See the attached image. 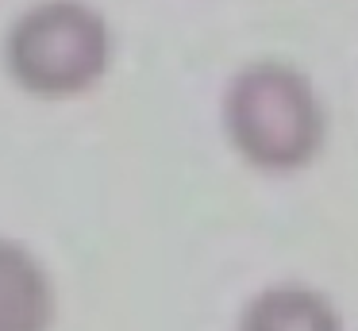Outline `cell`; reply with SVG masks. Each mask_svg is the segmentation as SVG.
Instances as JSON below:
<instances>
[{"label": "cell", "instance_id": "obj_1", "mask_svg": "<svg viewBox=\"0 0 358 331\" xmlns=\"http://www.w3.org/2000/svg\"><path fill=\"white\" fill-rule=\"evenodd\" d=\"M224 120L235 150L258 169L289 174L308 166L324 146V108L301 69L255 62L231 81Z\"/></svg>", "mask_w": 358, "mask_h": 331}, {"label": "cell", "instance_id": "obj_2", "mask_svg": "<svg viewBox=\"0 0 358 331\" xmlns=\"http://www.w3.org/2000/svg\"><path fill=\"white\" fill-rule=\"evenodd\" d=\"M108 23L81 0H39L4 38V62L16 85L47 100L93 89L108 69Z\"/></svg>", "mask_w": 358, "mask_h": 331}, {"label": "cell", "instance_id": "obj_3", "mask_svg": "<svg viewBox=\"0 0 358 331\" xmlns=\"http://www.w3.org/2000/svg\"><path fill=\"white\" fill-rule=\"evenodd\" d=\"M55 320V293L20 243L0 239V331H47Z\"/></svg>", "mask_w": 358, "mask_h": 331}, {"label": "cell", "instance_id": "obj_4", "mask_svg": "<svg viewBox=\"0 0 358 331\" xmlns=\"http://www.w3.org/2000/svg\"><path fill=\"white\" fill-rule=\"evenodd\" d=\"M239 331H343V320L324 293L308 285H273L247 304Z\"/></svg>", "mask_w": 358, "mask_h": 331}]
</instances>
